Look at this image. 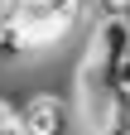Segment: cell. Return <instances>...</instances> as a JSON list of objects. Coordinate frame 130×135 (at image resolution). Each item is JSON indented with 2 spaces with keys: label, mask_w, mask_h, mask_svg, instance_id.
Returning <instances> with one entry per match:
<instances>
[{
  "label": "cell",
  "mask_w": 130,
  "mask_h": 135,
  "mask_svg": "<svg viewBox=\"0 0 130 135\" xmlns=\"http://www.w3.org/2000/svg\"><path fill=\"white\" fill-rule=\"evenodd\" d=\"M92 135H130V111H111L101 126H92Z\"/></svg>",
  "instance_id": "7a4b0ae2"
},
{
  "label": "cell",
  "mask_w": 130,
  "mask_h": 135,
  "mask_svg": "<svg viewBox=\"0 0 130 135\" xmlns=\"http://www.w3.org/2000/svg\"><path fill=\"white\" fill-rule=\"evenodd\" d=\"M14 116H19L24 135H68V126H72V106H68L63 97H53V92L29 97Z\"/></svg>",
  "instance_id": "6da1fadb"
},
{
  "label": "cell",
  "mask_w": 130,
  "mask_h": 135,
  "mask_svg": "<svg viewBox=\"0 0 130 135\" xmlns=\"http://www.w3.org/2000/svg\"><path fill=\"white\" fill-rule=\"evenodd\" d=\"M125 20H130V10H125Z\"/></svg>",
  "instance_id": "277c9868"
},
{
  "label": "cell",
  "mask_w": 130,
  "mask_h": 135,
  "mask_svg": "<svg viewBox=\"0 0 130 135\" xmlns=\"http://www.w3.org/2000/svg\"><path fill=\"white\" fill-rule=\"evenodd\" d=\"M0 135H24V126H19V116H10V121H0Z\"/></svg>",
  "instance_id": "3957f363"
}]
</instances>
